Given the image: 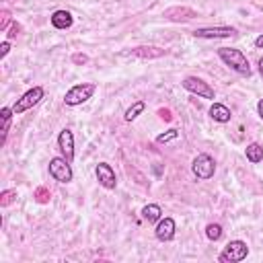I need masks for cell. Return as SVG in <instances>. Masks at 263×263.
<instances>
[{
  "mask_svg": "<svg viewBox=\"0 0 263 263\" xmlns=\"http://www.w3.org/2000/svg\"><path fill=\"white\" fill-rule=\"evenodd\" d=\"M257 113H259V117L263 119V99H259V103H257Z\"/></svg>",
  "mask_w": 263,
  "mask_h": 263,
  "instance_id": "f1b7e54d",
  "label": "cell"
},
{
  "mask_svg": "<svg viewBox=\"0 0 263 263\" xmlns=\"http://www.w3.org/2000/svg\"><path fill=\"white\" fill-rule=\"evenodd\" d=\"M158 115H160V119H164V121H171V119H173V115H171L168 109H158Z\"/></svg>",
  "mask_w": 263,
  "mask_h": 263,
  "instance_id": "d4e9b609",
  "label": "cell"
},
{
  "mask_svg": "<svg viewBox=\"0 0 263 263\" xmlns=\"http://www.w3.org/2000/svg\"><path fill=\"white\" fill-rule=\"evenodd\" d=\"M58 148H60L62 156H64L68 162L74 160V134H72V129L64 127V129L58 134Z\"/></svg>",
  "mask_w": 263,
  "mask_h": 263,
  "instance_id": "30bf717a",
  "label": "cell"
},
{
  "mask_svg": "<svg viewBox=\"0 0 263 263\" xmlns=\"http://www.w3.org/2000/svg\"><path fill=\"white\" fill-rule=\"evenodd\" d=\"M247 255H249V245L245 240L236 238V240H230L222 249V253L218 255V261L220 263H238V261H245Z\"/></svg>",
  "mask_w": 263,
  "mask_h": 263,
  "instance_id": "3957f363",
  "label": "cell"
},
{
  "mask_svg": "<svg viewBox=\"0 0 263 263\" xmlns=\"http://www.w3.org/2000/svg\"><path fill=\"white\" fill-rule=\"evenodd\" d=\"M218 58L230 68V70H234L236 74H240V76H251V64H249V60H247V55L240 51V49H236V47H220L218 49Z\"/></svg>",
  "mask_w": 263,
  "mask_h": 263,
  "instance_id": "6da1fadb",
  "label": "cell"
},
{
  "mask_svg": "<svg viewBox=\"0 0 263 263\" xmlns=\"http://www.w3.org/2000/svg\"><path fill=\"white\" fill-rule=\"evenodd\" d=\"M95 90H97V84H95V82H80V84H74L70 90H66L64 103H66L68 107L82 105V103H86L88 99H92Z\"/></svg>",
  "mask_w": 263,
  "mask_h": 263,
  "instance_id": "7a4b0ae2",
  "label": "cell"
},
{
  "mask_svg": "<svg viewBox=\"0 0 263 263\" xmlns=\"http://www.w3.org/2000/svg\"><path fill=\"white\" fill-rule=\"evenodd\" d=\"M10 51V41H2L0 43V58H6Z\"/></svg>",
  "mask_w": 263,
  "mask_h": 263,
  "instance_id": "cb8c5ba5",
  "label": "cell"
},
{
  "mask_svg": "<svg viewBox=\"0 0 263 263\" xmlns=\"http://www.w3.org/2000/svg\"><path fill=\"white\" fill-rule=\"evenodd\" d=\"M142 218L146 220V222H158L160 218H162V208L158 205V203H148V205H144L142 208Z\"/></svg>",
  "mask_w": 263,
  "mask_h": 263,
  "instance_id": "e0dca14e",
  "label": "cell"
},
{
  "mask_svg": "<svg viewBox=\"0 0 263 263\" xmlns=\"http://www.w3.org/2000/svg\"><path fill=\"white\" fill-rule=\"evenodd\" d=\"M43 95H45V88H43V86H33V88H29V90H27L21 99H16V103L12 105L14 115H21V113L29 111L31 107H35V105L43 99Z\"/></svg>",
  "mask_w": 263,
  "mask_h": 263,
  "instance_id": "52a82bcc",
  "label": "cell"
},
{
  "mask_svg": "<svg viewBox=\"0 0 263 263\" xmlns=\"http://www.w3.org/2000/svg\"><path fill=\"white\" fill-rule=\"evenodd\" d=\"M222 234H224V230H222V226H220L218 222H210V224L205 226V236H208L210 240H220Z\"/></svg>",
  "mask_w": 263,
  "mask_h": 263,
  "instance_id": "ffe728a7",
  "label": "cell"
},
{
  "mask_svg": "<svg viewBox=\"0 0 263 263\" xmlns=\"http://www.w3.org/2000/svg\"><path fill=\"white\" fill-rule=\"evenodd\" d=\"M18 31H21V25L18 23H12V27H10V33H8V37L12 39V37H16L18 35Z\"/></svg>",
  "mask_w": 263,
  "mask_h": 263,
  "instance_id": "484cf974",
  "label": "cell"
},
{
  "mask_svg": "<svg viewBox=\"0 0 263 263\" xmlns=\"http://www.w3.org/2000/svg\"><path fill=\"white\" fill-rule=\"evenodd\" d=\"M175 230H177V224L173 218H160L156 222V228H154V236L160 240V242H168L175 238Z\"/></svg>",
  "mask_w": 263,
  "mask_h": 263,
  "instance_id": "7c38bea8",
  "label": "cell"
},
{
  "mask_svg": "<svg viewBox=\"0 0 263 263\" xmlns=\"http://www.w3.org/2000/svg\"><path fill=\"white\" fill-rule=\"evenodd\" d=\"M181 86L187 90V92H191V95H197V97H201V99H216V90L205 82V80H201V78H197V76H185L183 78V82H181Z\"/></svg>",
  "mask_w": 263,
  "mask_h": 263,
  "instance_id": "5b68a950",
  "label": "cell"
},
{
  "mask_svg": "<svg viewBox=\"0 0 263 263\" xmlns=\"http://www.w3.org/2000/svg\"><path fill=\"white\" fill-rule=\"evenodd\" d=\"M49 21H51V27H55V29H70L72 23H74L72 14H70L68 10H64V8L55 10V12L49 16Z\"/></svg>",
  "mask_w": 263,
  "mask_h": 263,
  "instance_id": "5bb4252c",
  "label": "cell"
},
{
  "mask_svg": "<svg viewBox=\"0 0 263 263\" xmlns=\"http://www.w3.org/2000/svg\"><path fill=\"white\" fill-rule=\"evenodd\" d=\"M245 156L251 164H259L263 160V146L257 144V142H251L247 148H245Z\"/></svg>",
  "mask_w": 263,
  "mask_h": 263,
  "instance_id": "2e32d148",
  "label": "cell"
},
{
  "mask_svg": "<svg viewBox=\"0 0 263 263\" xmlns=\"http://www.w3.org/2000/svg\"><path fill=\"white\" fill-rule=\"evenodd\" d=\"M72 162H68L64 156H53L49 160V177L58 183H70L74 173H72Z\"/></svg>",
  "mask_w": 263,
  "mask_h": 263,
  "instance_id": "8992f818",
  "label": "cell"
},
{
  "mask_svg": "<svg viewBox=\"0 0 263 263\" xmlns=\"http://www.w3.org/2000/svg\"><path fill=\"white\" fill-rule=\"evenodd\" d=\"M259 74H261V78H263V58L259 60Z\"/></svg>",
  "mask_w": 263,
  "mask_h": 263,
  "instance_id": "f546056e",
  "label": "cell"
},
{
  "mask_svg": "<svg viewBox=\"0 0 263 263\" xmlns=\"http://www.w3.org/2000/svg\"><path fill=\"white\" fill-rule=\"evenodd\" d=\"M121 55H132V58H140V60H154V58L166 55V49L154 47V45H142V47H134L129 51H123Z\"/></svg>",
  "mask_w": 263,
  "mask_h": 263,
  "instance_id": "4fadbf2b",
  "label": "cell"
},
{
  "mask_svg": "<svg viewBox=\"0 0 263 263\" xmlns=\"http://www.w3.org/2000/svg\"><path fill=\"white\" fill-rule=\"evenodd\" d=\"M191 173H193L195 179L208 181V179H212L214 173H216V160H214L210 154L201 152V154H197V156L193 158V162H191Z\"/></svg>",
  "mask_w": 263,
  "mask_h": 263,
  "instance_id": "277c9868",
  "label": "cell"
},
{
  "mask_svg": "<svg viewBox=\"0 0 263 263\" xmlns=\"http://www.w3.org/2000/svg\"><path fill=\"white\" fill-rule=\"evenodd\" d=\"M177 138H179V129L171 127V129H166L164 134H158V136H156V144H166V142L177 140Z\"/></svg>",
  "mask_w": 263,
  "mask_h": 263,
  "instance_id": "603a6c76",
  "label": "cell"
},
{
  "mask_svg": "<svg viewBox=\"0 0 263 263\" xmlns=\"http://www.w3.org/2000/svg\"><path fill=\"white\" fill-rule=\"evenodd\" d=\"M0 115H2V121H4V125H2V140H0V144L4 146V144H6V136H8V129H10V117L14 115V111H12V107H2Z\"/></svg>",
  "mask_w": 263,
  "mask_h": 263,
  "instance_id": "ac0fdd59",
  "label": "cell"
},
{
  "mask_svg": "<svg viewBox=\"0 0 263 263\" xmlns=\"http://www.w3.org/2000/svg\"><path fill=\"white\" fill-rule=\"evenodd\" d=\"M144 109H146V103H144V101H136L132 107H127V109H125L123 119H125V121H134V119H136Z\"/></svg>",
  "mask_w": 263,
  "mask_h": 263,
  "instance_id": "d6986e66",
  "label": "cell"
},
{
  "mask_svg": "<svg viewBox=\"0 0 263 263\" xmlns=\"http://www.w3.org/2000/svg\"><path fill=\"white\" fill-rule=\"evenodd\" d=\"M16 201V189H4L2 193H0V205L2 208H8L10 203H14Z\"/></svg>",
  "mask_w": 263,
  "mask_h": 263,
  "instance_id": "44dd1931",
  "label": "cell"
},
{
  "mask_svg": "<svg viewBox=\"0 0 263 263\" xmlns=\"http://www.w3.org/2000/svg\"><path fill=\"white\" fill-rule=\"evenodd\" d=\"M72 60H74L76 64H84V62H86L88 58H86L84 53H74V55H72Z\"/></svg>",
  "mask_w": 263,
  "mask_h": 263,
  "instance_id": "4316f807",
  "label": "cell"
},
{
  "mask_svg": "<svg viewBox=\"0 0 263 263\" xmlns=\"http://www.w3.org/2000/svg\"><path fill=\"white\" fill-rule=\"evenodd\" d=\"M238 31L234 27L228 25H218V27H199L193 31V35L197 39H226V37H234Z\"/></svg>",
  "mask_w": 263,
  "mask_h": 263,
  "instance_id": "ba28073f",
  "label": "cell"
},
{
  "mask_svg": "<svg viewBox=\"0 0 263 263\" xmlns=\"http://www.w3.org/2000/svg\"><path fill=\"white\" fill-rule=\"evenodd\" d=\"M255 47H259V49H263V33H261V35H259V37L255 39Z\"/></svg>",
  "mask_w": 263,
  "mask_h": 263,
  "instance_id": "83f0119b",
  "label": "cell"
},
{
  "mask_svg": "<svg viewBox=\"0 0 263 263\" xmlns=\"http://www.w3.org/2000/svg\"><path fill=\"white\" fill-rule=\"evenodd\" d=\"M210 117H212L214 121H218V123H228L230 117H232V113H230V109H228L226 105L214 103V105L210 107Z\"/></svg>",
  "mask_w": 263,
  "mask_h": 263,
  "instance_id": "9a60e30c",
  "label": "cell"
},
{
  "mask_svg": "<svg viewBox=\"0 0 263 263\" xmlns=\"http://www.w3.org/2000/svg\"><path fill=\"white\" fill-rule=\"evenodd\" d=\"M162 16L166 21H173V23H187V21L195 18L197 12L193 8H189V6H171V8H166L162 12Z\"/></svg>",
  "mask_w": 263,
  "mask_h": 263,
  "instance_id": "8fae6325",
  "label": "cell"
},
{
  "mask_svg": "<svg viewBox=\"0 0 263 263\" xmlns=\"http://www.w3.org/2000/svg\"><path fill=\"white\" fill-rule=\"evenodd\" d=\"M33 197H35V201H37V203H47V201L51 199V191H49L47 187H43V185H41V187H37V189H35Z\"/></svg>",
  "mask_w": 263,
  "mask_h": 263,
  "instance_id": "7402d4cb",
  "label": "cell"
},
{
  "mask_svg": "<svg viewBox=\"0 0 263 263\" xmlns=\"http://www.w3.org/2000/svg\"><path fill=\"white\" fill-rule=\"evenodd\" d=\"M95 175H97V181L101 187L105 189H115L117 187V177H115V171L109 162H99L95 166Z\"/></svg>",
  "mask_w": 263,
  "mask_h": 263,
  "instance_id": "9c48e42d",
  "label": "cell"
}]
</instances>
